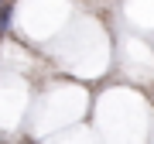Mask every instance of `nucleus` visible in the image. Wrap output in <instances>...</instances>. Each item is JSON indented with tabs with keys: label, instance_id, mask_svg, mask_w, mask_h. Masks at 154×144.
Here are the masks:
<instances>
[{
	"label": "nucleus",
	"instance_id": "2",
	"mask_svg": "<svg viewBox=\"0 0 154 144\" xmlns=\"http://www.w3.org/2000/svg\"><path fill=\"white\" fill-rule=\"evenodd\" d=\"M4 4H11V0H0V7H4Z\"/></svg>",
	"mask_w": 154,
	"mask_h": 144
},
{
	"label": "nucleus",
	"instance_id": "1",
	"mask_svg": "<svg viewBox=\"0 0 154 144\" xmlns=\"http://www.w3.org/2000/svg\"><path fill=\"white\" fill-rule=\"evenodd\" d=\"M11 14H14V7H11V4L0 7V34H4V31H7V24H11Z\"/></svg>",
	"mask_w": 154,
	"mask_h": 144
}]
</instances>
